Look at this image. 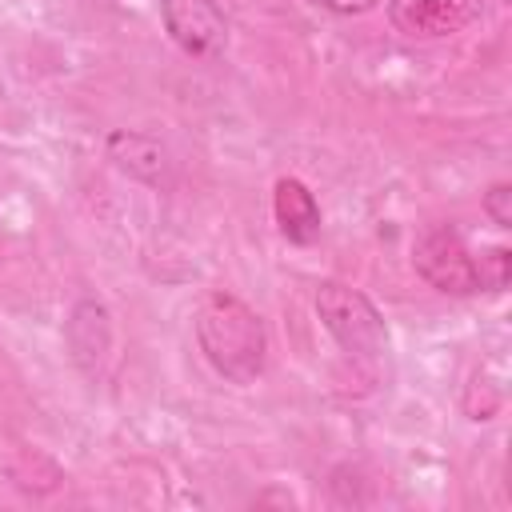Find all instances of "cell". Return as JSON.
Here are the masks:
<instances>
[{
	"label": "cell",
	"mask_w": 512,
	"mask_h": 512,
	"mask_svg": "<svg viewBox=\"0 0 512 512\" xmlns=\"http://www.w3.org/2000/svg\"><path fill=\"white\" fill-rule=\"evenodd\" d=\"M196 344L204 360L232 384H252L268 364L264 320L232 292H212L196 312Z\"/></svg>",
	"instance_id": "1"
},
{
	"label": "cell",
	"mask_w": 512,
	"mask_h": 512,
	"mask_svg": "<svg viewBox=\"0 0 512 512\" xmlns=\"http://www.w3.org/2000/svg\"><path fill=\"white\" fill-rule=\"evenodd\" d=\"M316 316L328 328V336L356 360H380L388 352V328L376 312V304L340 280H324L316 288Z\"/></svg>",
	"instance_id": "2"
},
{
	"label": "cell",
	"mask_w": 512,
	"mask_h": 512,
	"mask_svg": "<svg viewBox=\"0 0 512 512\" xmlns=\"http://www.w3.org/2000/svg\"><path fill=\"white\" fill-rule=\"evenodd\" d=\"M412 264L416 272L436 288V292H448V296H472L480 292V280H476V260L468 256L464 240L456 228H432L416 240L412 248Z\"/></svg>",
	"instance_id": "3"
},
{
	"label": "cell",
	"mask_w": 512,
	"mask_h": 512,
	"mask_svg": "<svg viewBox=\"0 0 512 512\" xmlns=\"http://www.w3.org/2000/svg\"><path fill=\"white\" fill-rule=\"evenodd\" d=\"M160 20L172 44L196 60H216L228 44V20L216 0H160Z\"/></svg>",
	"instance_id": "4"
},
{
	"label": "cell",
	"mask_w": 512,
	"mask_h": 512,
	"mask_svg": "<svg viewBox=\"0 0 512 512\" xmlns=\"http://www.w3.org/2000/svg\"><path fill=\"white\" fill-rule=\"evenodd\" d=\"M484 0H388V20L396 32L416 40H436L480 20Z\"/></svg>",
	"instance_id": "5"
},
{
	"label": "cell",
	"mask_w": 512,
	"mask_h": 512,
	"mask_svg": "<svg viewBox=\"0 0 512 512\" xmlns=\"http://www.w3.org/2000/svg\"><path fill=\"white\" fill-rule=\"evenodd\" d=\"M104 152H108V160H112L124 176H132V180H140V184H148V188H168V184H172V152L164 148V140H156V136H148V132L116 128V132L108 136Z\"/></svg>",
	"instance_id": "6"
},
{
	"label": "cell",
	"mask_w": 512,
	"mask_h": 512,
	"mask_svg": "<svg viewBox=\"0 0 512 512\" xmlns=\"http://www.w3.org/2000/svg\"><path fill=\"white\" fill-rule=\"evenodd\" d=\"M64 340L80 372L96 376L112 348V316L96 296H80L64 320Z\"/></svg>",
	"instance_id": "7"
},
{
	"label": "cell",
	"mask_w": 512,
	"mask_h": 512,
	"mask_svg": "<svg viewBox=\"0 0 512 512\" xmlns=\"http://www.w3.org/2000/svg\"><path fill=\"white\" fill-rule=\"evenodd\" d=\"M272 212H276V224H280V232H284L288 240L312 244V240L320 236V204H316V196H312L300 180H292V176L276 180Z\"/></svg>",
	"instance_id": "8"
},
{
	"label": "cell",
	"mask_w": 512,
	"mask_h": 512,
	"mask_svg": "<svg viewBox=\"0 0 512 512\" xmlns=\"http://www.w3.org/2000/svg\"><path fill=\"white\" fill-rule=\"evenodd\" d=\"M508 276H512V256H508V248H488V252H480V260H476V280H480V288L504 292V288H508Z\"/></svg>",
	"instance_id": "9"
},
{
	"label": "cell",
	"mask_w": 512,
	"mask_h": 512,
	"mask_svg": "<svg viewBox=\"0 0 512 512\" xmlns=\"http://www.w3.org/2000/svg\"><path fill=\"white\" fill-rule=\"evenodd\" d=\"M484 212L492 216V224L508 228V224H512V188H508V184H492V188L484 192Z\"/></svg>",
	"instance_id": "10"
},
{
	"label": "cell",
	"mask_w": 512,
	"mask_h": 512,
	"mask_svg": "<svg viewBox=\"0 0 512 512\" xmlns=\"http://www.w3.org/2000/svg\"><path fill=\"white\" fill-rule=\"evenodd\" d=\"M312 4H320V8H328V12H336V16H364V12H372L380 0H312Z\"/></svg>",
	"instance_id": "11"
}]
</instances>
